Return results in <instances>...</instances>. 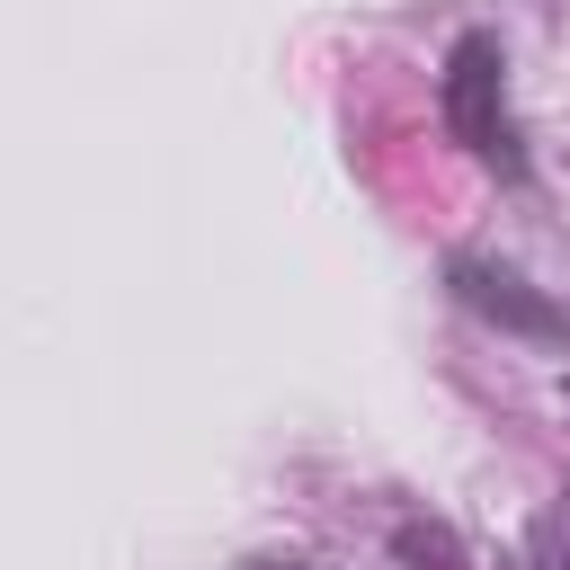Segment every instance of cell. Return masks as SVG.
<instances>
[{"label": "cell", "instance_id": "1", "mask_svg": "<svg viewBox=\"0 0 570 570\" xmlns=\"http://www.w3.org/2000/svg\"><path fill=\"white\" fill-rule=\"evenodd\" d=\"M436 116H445V134H454L499 187H534V151H525L517 98H508V45H499V27H463V36L445 45Z\"/></svg>", "mask_w": 570, "mask_h": 570}, {"label": "cell", "instance_id": "2", "mask_svg": "<svg viewBox=\"0 0 570 570\" xmlns=\"http://www.w3.org/2000/svg\"><path fill=\"white\" fill-rule=\"evenodd\" d=\"M445 294H454L472 321H490V330H508V338H525V347H570V303H552L525 267H508V258H490V249H454V258H445Z\"/></svg>", "mask_w": 570, "mask_h": 570}, {"label": "cell", "instance_id": "3", "mask_svg": "<svg viewBox=\"0 0 570 570\" xmlns=\"http://www.w3.org/2000/svg\"><path fill=\"white\" fill-rule=\"evenodd\" d=\"M392 561H410V570H472V552H463V534L445 517H392Z\"/></svg>", "mask_w": 570, "mask_h": 570}, {"label": "cell", "instance_id": "4", "mask_svg": "<svg viewBox=\"0 0 570 570\" xmlns=\"http://www.w3.org/2000/svg\"><path fill=\"white\" fill-rule=\"evenodd\" d=\"M561 543H570V534H561V517H543V525L525 534V552H517V570H570V561H561Z\"/></svg>", "mask_w": 570, "mask_h": 570}, {"label": "cell", "instance_id": "5", "mask_svg": "<svg viewBox=\"0 0 570 570\" xmlns=\"http://www.w3.org/2000/svg\"><path fill=\"white\" fill-rule=\"evenodd\" d=\"M240 570H338V561H312V552H249Z\"/></svg>", "mask_w": 570, "mask_h": 570}, {"label": "cell", "instance_id": "6", "mask_svg": "<svg viewBox=\"0 0 570 570\" xmlns=\"http://www.w3.org/2000/svg\"><path fill=\"white\" fill-rule=\"evenodd\" d=\"M561 534H570V490H561Z\"/></svg>", "mask_w": 570, "mask_h": 570}, {"label": "cell", "instance_id": "7", "mask_svg": "<svg viewBox=\"0 0 570 570\" xmlns=\"http://www.w3.org/2000/svg\"><path fill=\"white\" fill-rule=\"evenodd\" d=\"M561 401H570V374H561Z\"/></svg>", "mask_w": 570, "mask_h": 570}]
</instances>
